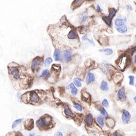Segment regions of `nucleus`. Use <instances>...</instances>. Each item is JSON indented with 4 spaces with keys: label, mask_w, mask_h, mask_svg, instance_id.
<instances>
[{
    "label": "nucleus",
    "mask_w": 136,
    "mask_h": 136,
    "mask_svg": "<svg viewBox=\"0 0 136 136\" xmlns=\"http://www.w3.org/2000/svg\"><path fill=\"white\" fill-rule=\"evenodd\" d=\"M94 122L93 117L92 114H88L86 116L85 118V122L86 125H87L88 127H90L93 125Z\"/></svg>",
    "instance_id": "9b49d317"
},
{
    "label": "nucleus",
    "mask_w": 136,
    "mask_h": 136,
    "mask_svg": "<svg viewBox=\"0 0 136 136\" xmlns=\"http://www.w3.org/2000/svg\"><path fill=\"white\" fill-rule=\"evenodd\" d=\"M117 98L121 102H123L127 99V96H126L125 90L123 87L120 88V89L118 90L117 91Z\"/></svg>",
    "instance_id": "0eeeda50"
},
{
    "label": "nucleus",
    "mask_w": 136,
    "mask_h": 136,
    "mask_svg": "<svg viewBox=\"0 0 136 136\" xmlns=\"http://www.w3.org/2000/svg\"><path fill=\"white\" fill-rule=\"evenodd\" d=\"M53 56L55 61H58L60 60V50L58 49H55V52H54Z\"/></svg>",
    "instance_id": "cd10ccee"
},
{
    "label": "nucleus",
    "mask_w": 136,
    "mask_h": 136,
    "mask_svg": "<svg viewBox=\"0 0 136 136\" xmlns=\"http://www.w3.org/2000/svg\"><path fill=\"white\" fill-rule=\"evenodd\" d=\"M55 136H63V134H62V133L61 132L58 131L55 133Z\"/></svg>",
    "instance_id": "58836bf2"
},
{
    "label": "nucleus",
    "mask_w": 136,
    "mask_h": 136,
    "mask_svg": "<svg viewBox=\"0 0 136 136\" xmlns=\"http://www.w3.org/2000/svg\"><path fill=\"white\" fill-rule=\"evenodd\" d=\"M97 109H98V110L100 112V113H101V114L102 115V116L105 117H108V112L106 111V110L105 109V108H104L103 106L98 105V106H97Z\"/></svg>",
    "instance_id": "4468645a"
},
{
    "label": "nucleus",
    "mask_w": 136,
    "mask_h": 136,
    "mask_svg": "<svg viewBox=\"0 0 136 136\" xmlns=\"http://www.w3.org/2000/svg\"><path fill=\"white\" fill-rule=\"evenodd\" d=\"M99 52L101 53H105L106 55L108 56H110V55H113V50L112 48H103V49H100Z\"/></svg>",
    "instance_id": "dca6fc26"
},
{
    "label": "nucleus",
    "mask_w": 136,
    "mask_h": 136,
    "mask_svg": "<svg viewBox=\"0 0 136 136\" xmlns=\"http://www.w3.org/2000/svg\"><path fill=\"white\" fill-rule=\"evenodd\" d=\"M72 54H73V52L71 50L68 49L64 50V58L65 61L66 62H70L72 59Z\"/></svg>",
    "instance_id": "1a4fd4ad"
},
{
    "label": "nucleus",
    "mask_w": 136,
    "mask_h": 136,
    "mask_svg": "<svg viewBox=\"0 0 136 136\" xmlns=\"http://www.w3.org/2000/svg\"><path fill=\"white\" fill-rule=\"evenodd\" d=\"M50 76V73L48 70H44L41 73V75L40 76L41 77H44V79H47L49 78V77Z\"/></svg>",
    "instance_id": "a878e982"
},
{
    "label": "nucleus",
    "mask_w": 136,
    "mask_h": 136,
    "mask_svg": "<svg viewBox=\"0 0 136 136\" xmlns=\"http://www.w3.org/2000/svg\"><path fill=\"white\" fill-rule=\"evenodd\" d=\"M23 119H17V120H15V121L13 122V124H12V128H14L17 127L19 123H21V122L23 121Z\"/></svg>",
    "instance_id": "7c9ffc66"
},
{
    "label": "nucleus",
    "mask_w": 136,
    "mask_h": 136,
    "mask_svg": "<svg viewBox=\"0 0 136 136\" xmlns=\"http://www.w3.org/2000/svg\"><path fill=\"white\" fill-rule=\"evenodd\" d=\"M126 9H127L128 11H131L133 10V7L131 5H127L126 6Z\"/></svg>",
    "instance_id": "4c0bfd02"
},
{
    "label": "nucleus",
    "mask_w": 136,
    "mask_h": 136,
    "mask_svg": "<svg viewBox=\"0 0 136 136\" xmlns=\"http://www.w3.org/2000/svg\"><path fill=\"white\" fill-rule=\"evenodd\" d=\"M117 10L116 9H111L109 10V13H108V17L109 18L111 19H113L114 18V16H116V13H117Z\"/></svg>",
    "instance_id": "393cba45"
},
{
    "label": "nucleus",
    "mask_w": 136,
    "mask_h": 136,
    "mask_svg": "<svg viewBox=\"0 0 136 136\" xmlns=\"http://www.w3.org/2000/svg\"><path fill=\"white\" fill-rule=\"evenodd\" d=\"M88 19V15L87 13H83L79 16V20L81 23H84L87 21Z\"/></svg>",
    "instance_id": "aec40b11"
},
{
    "label": "nucleus",
    "mask_w": 136,
    "mask_h": 136,
    "mask_svg": "<svg viewBox=\"0 0 136 136\" xmlns=\"http://www.w3.org/2000/svg\"><path fill=\"white\" fill-rule=\"evenodd\" d=\"M131 115L130 112L127 110H123L122 114V121L123 123H128L130 122Z\"/></svg>",
    "instance_id": "423d86ee"
},
{
    "label": "nucleus",
    "mask_w": 136,
    "mask_h": 136,
    "mask_svg": "<svg viewBox=\"0 0 136 136\" xmlns=\"http://www.w3.org/2000/svg\"><path fill=\"white\" fill-rule=\"evenodd\" d=\"M64 113L66 116L67 117H73V113L71 109L67 105H65L64 106Z\"/></svg>",
    "instance_id": "f3484780"
},
{
    "label": "nucleus",
    "mask_w": 136,
    "mask_h": 136,
    "mask_svg": "<svg viewBox=\"0 0 136 136\" xmlns=\"http://www.w3.org/2000/svg\"><path fill=\"white\" fill-rule=\"evenodd\" d=\"M52 71L53 73H59L61 71V65L53 64L52 67Z\"/></svg>",
    "instance_id": "5701e85b"
},
{
    "label": "nucleus",
    "mask_w": 136,
    "mask_h": 136,
    "mask_svg": "<svg viewBox=\"0 0 136 136\" xmlns=\"http://www.w3.org/2000/svg\"><path fill=\"white\" fill-rule=\"evenodd\" d=\"M94 80H95V76H94L93 73H91V72L88 73L87 77H86V83H87V84L89 85L91 83L94 82Z\"/></svg>",
    "instance_id": "f8f14e48"
},
{
    "label": "nucleus",
    "mask_w": 136,
    "mask_h": 136,
    "mask_svg": "<svg viewBox=\"0 0 136 136\" xmlns=\"http://www.w3.org/2000/svg\"><path fill=\"white\" fill-rule=\"evenodd\" d=\"M28 136H33V134H29V135Z\"/></svg>",
    "instance_id": "79ce46f5"
},
{
    "label": "nucleus",
    "mask_w": 136,
    "mask_h": 136,
    "mask_svg": "<svg viewBox=\"0 0 136 136\" xmlns=\"http://www.w3.org/2000/svg\"><path fill=\"white\" fill-rule=\"evenodd\" d=\"M101 88L104 91H107L109 90V86L107 82L105 80H102L101 84Z\"/></svg>",
    "instance_id": "412c9836"
},
{
    "label": "nucleus",
    "mask_w": 136,
    "mask_h": 136,
    "mask_svg": "<svg viewBox=\"0 0 136 136\" xmlns=\"http://www.w3.org/2000/svg\"><path fill=\"white\" fill-rule=\"evenodd\" d=\"M73 105H74V108H75L76 110L78 111H80V112L82 111L83 108H82V106L80 105V104L74 102V103H73Z\"/></svg>",
    "instance_id": "c756f323"
},
{
    "label": "nucleus",
    "mask_w": 136,
    "mask_h": 136,
    "mask_svg": "<svg viewBox=\"0 0 136 136\" xmlns=\"http://www.w3.org/2000/svg\"><path fill=\"white\" fill-rule=\"evenodd\" d=\"M102 19L103 20V21L105 22V24L108 26H112V19H111L109 17L107 16H102Z\"/></svg>",
    "instance_id": "b1692460"
},
{
    "label": "nucleus",
    "mask_w": 136,
    "mask_h": 136,
    "mask_svg": "<svg viewBox=\"0 0 136 136\" xmlns=\"http://www.w3.org/2000/svg\"><path fill=\"white\" fill-rule=\"evenodd\" d=\"M73 84L75 85L77 87H82V83H81V79L79 78H75L73 80Z\"/></svg>",
    "instance_id": "c85d7f7f"
},
{
    "label": "nucleus",
    "mask_w": 136,
    "mask_h": 136,
    "mask_svg": "<svg viewBox=\"0 0 136 136\" xmlns=\"http://www.w3.org/2000/svg\"><path fill=\"white\" fill-rule=\"evenodd\" d=\"M7 67L10 79L15 89H27L31 86L33 77L24 66L12 62L9 63Z\"/></svg>",
    "instance_id": "f257e3e1"
},
{
    "label": "nucleus",
    "mask_w": 136,
    "mask_h": 136,
    "mask_svg": "<svg viewBox=\"0 0 136 136\" xmlns=\"http://www.w3.org/2000/svg\"><path fill=\"white\" fill-rule=\"evenodd\" d=\"M106 125L109 128H113L115 126V121L113 119L110 117H108L106 120Z\"/></svg>",
    "instance_id": "6ab92c4d"
},
{
    "label": "nucleus",
    "mask_w": 136,
    "mask_h": 136,
    "mask_svg": "<svg viewBox=\"0 0 136 136\" xmlns=\"http://www.w3.org/2000/svg\"><path fill=\"white\" fill-rule=\"evenodd\" d=\"M37 127L41 129H47L53 127L52 118L48 115H45L36 122Z\"/></svg>",
    "instance_id": "7ed1b4c3"
},
{
    "label": "nucleus",
    "mask_w": 136,
    "mask_h": 136,
    "mask_svg": "<svg viewBox=\"0 0 136 136\" xmlns=\"http://www.w3.org/2000/svg\"><path fill=\"white\" fill-rule=\"evenodd\" d=\"M53 59L51 58H47V59H45V61L44 62V65L45 67H47L49 66L51 63L52 62Z\"/></svg>",
    "instance_id": "2f4dec72"
},
{
    "label": "nucleus",
    "mask_w": 136,
    "mask_h": 136,
    "mask_svg": "<svg viewBox=\"0 0 136 136\" xmlns=\"http://www.w3.org/2000/svg\"><path fill=\"white\" fill-rule=\"evenodd\" d=\"M99 66H100V68H101V70H102V71H103V73L106 74H109V72H110L112 70L111 66L110 64H109V63L105 62H105H102V63L100 64Z\"/></svg>",
    "instance_id": "39448f33"
},
{
    "label": "nucleus",
    "mask_w": 136,
    "mask_h": 136,
    "mask_svg": "<svg viewBox=\"0 0 136 136\" xmlns=\"http://www.w3.org/2000/svg\"></svg>",
    "instance_id": "49530a36"
},
{
    "label": "nucleus",
    "mask_w": 136,
    "mask_h": 136,
    "mask_svg": "<svg viewBox=\"0 0 136 136\" xmlns=\"http://www.w3.org/2000/svg\"><path fill=\"white\" fill-rule=\"evenodd\" d=\"M134 64H136V55H135V56H134Z\"/></svg>",
    "instance_id": "ea45409f"
},
{
    "label": "nucleus",
    "mask_w": 136,
    "mask_h": 136,
    "mask_svg": "<svg viewBox=\"0 0 136 136\" xmlns=\"http://www.w3.org/2000/svg\"><path fill=\"white\" fill-rule=\"evenodd\" d=\"M101 136H105V135H101Z\"/></svg>",
    "instance_id": "37998d69"
},
{
    "label": "nucleus",
    "mask_w": 136,
    "mask_h": 136,
    "mask_svg": "<svg viewBox=\"0 0 136 136\" xmlns=\"http://www.w3.org/2000/svg\"><path fill=\"white\" fill-rule=\"evenodd\" d=\"M129 84L131 86L134 85V80H135V77H134V76L131 75L129 76Z\"/></svg>",
    "instance_id": "473e14b6"
},
{
    "label": "nucleus",
    "mask_w": 136,
    "mask_h": 136,
    "mask_svg": "<svg viewBox=\"0 0 136 136\" xmlns=\"http://www.w3.org/2000/svg\"><path fill=\"white\" fill-rule=\"evenodd\" d=\"M96 9H97V11H98V12H99V13H102V12H103V10L101 7V6H100L99 5H97Z\"/></svg>",
    "instance_id": "e433bc0d"
},
{
    "label": "nucleus",
    "mask_w": 136,
    "mask_h": 136,
    "mask_svg": "<svg viewBox=\"0 0 136 136\" xmlns=\"http://www.w3.org/2000/svg\"><path fill=\"white\" fill-rule=\"evenodd\" d=\"M134 102H135V103H136V101H134Z\"/></svg>",
    "instance_id": "c03bdc74"
},
{
    "label": "nucleus",
    "mask_w": 136,
    "mask_h": 136,
    "mask_svg": "<svg viewBox=\"0 0 136 136\" xmlns=\"http://www.w3.org/2000/svg\"><path fill=\"white\" fill-rule=\"evenodd\" d=\"M24 125L27 130H31L34 127V122L32 119H27L24 122Z\"/></svg>",
    "instance_id": "9d476101"
},
{
    "label": "nucleus",
    "mask_w": 136,
    "mask_h": 136,
    "mask_svg": "<svg viewBox=\"0 0 136 136\" xmlns=\"http://www.w3.org/2000/svg\"><path fill=\"white\" fill-rule=\"evenodd\" d=\"M102 104L104 107L108 108V107H109V102H108V101L107 99H104L103 101H102Z\"/></svg>",
    "instance_id": "f704fd0d"
},
{
    "label": "nucleus",
    "mask_w": 136,
    "mask_h": 136,
    "mask_svg": "<svg viewBox=\"0 0 136 136\" xmlns=\"http://www.w3.org/2000/svg\"><path fill=\"white\" fill-rule=\"evenodd\" d=\"M110 136H123V134H122L120 133H119V132L116 131L114 132V133H112Z\"/></svg>",
    "instance_id": "c9c22d12"
},
{
    "label": "nucleus",
    "mask_w": 136,
    "mask_h": 136,
    "mask_svg": "<svg viewBox=\"0 0 136 136\" xmlns=\"http://www.w3.org/2000/svg\"><path fill=\"white\" fill-rule=\"evenodd\" d=\"M90 95L88 92L85 91H82V100L85 101H88V99H90Z\"/></svg>",
    "instance_id": "bb28decb"
},
{
    "label": "nucleus",
    "mask_w": 136,
    "mask_h": 136,
    "mask_svg": "<svg viewBox=\"0 0 136 136\" xmlns=\"http://www.w3.org/2000/svg\"><path fill=\"white\" fill-rule=\"evenodd\" d=\"M127 22V19L126 18H119L115 19L114 24L117 27H121L122 26H124L126 24Z\"/></svg>",
    "instance_id": "6e6552de"
},
{
    "label": "nucleus",
    "mask_w": 136,
    "mask_h": 136,
    "mask_svg": "<svg viewBox=\"0 0 136 136\" xmlns=\"http://www.w3.org/2000/svg\"><path fill=\"white\" fill-rule=\"evenodd\" d=\"M134 52H136V46L134 47Z\"/></svg>",
    "instance_id": "a19ab883"
},
{
    "label": "nucleus",
    "mask_w": 136,
    "mask_h": 136,
    "mask_svg": "<svg viewBox=\"0 0 136 136\" xmlns=\"http://www.w3.org/2000/svg\"><path fill=\"white\" fill-rule=\"evenodd\" d=\"M43 61L44 58L42 56H36L33 59L31 62V70L33 73H35L39 70Z\"/></svg>",
    "instance_id": "20e7f679"
},
{
    "label": "nucleus",
    "mask_w": 136,
    "mask_h": 136,
    "mask_svg": "<svg viewBox=\"0 0 136 136\" xmlns=\"http://www.w3.org/2000/svg\"><path fill=\"white\" fill-rule=\"evenodd\" d=\"M68 87V89L71 90V94H73V95L76 96V94H77V93H78V90H77V88L76 87L75 85L73 84V83H71Z\"/></svg>",
    "instance_id": "2eb2a0df"
},
{
    "label": "nucleus",
    "mask_w": 136,
    "mask_h": 136,
    "mask_svg": "<svg viewBox=\"0 0 136 136\" xmlns=\"http://www.w3.org/2000/svg\"><path fill=\"white\" fill-rule=\"evenodd\" d=\"M7 136H23V135L19 132H12L9 133Z\"/></svg>",
    "instance_id": "72a5a7b5"
},
{
    "label": "nucleus",
    "mask_w": 136,
    "mask_h": 136,
    "mask_svg": "<svg viewBox=\"0 0 136 136\" xmlns=\"http://www.w3.org/2000/svg\"><path fill=\"white\" fill-rule=\"evenodd\" d=\"M96 122L101 127H103L105 126V121H104V119L102 117V116H98L96 117Z\"/></svg>",
    "instance_id": "4be33fe9"
},
{
    "label": "nucleus",
    "mask_w": 136,
    "mask_h": 136,
    "mask_svg": "<svg viewBox=\"0 0 136 136\" xmlns=\"http://www.w3.org/2000/svg\"><path fill=\"white\" fill-rule=\"evenodd\" d=\"M84 1V0H74L73 2V3H72L71 7L73 10L77 9V8H78L79 7H80V5L82 4Z\"/></svg>",
    "instance_id": "ddd939ff"
},
{
    "label": "nucleus",
    "mask_w": 136,
    "mask_h": 136,
    "mask_svg": "<svg viewBox=\"0 0 136 136\" xmlns=\"http://www.w3.org/2000/svg\"><path fill=\"white\" fill-rule=\"evenodd\" d=\"M47 99V94L43 90H32L23 94L21 96L22 102L31 105H40L44 103Z\"/></svg>",
    "instance_id": "f03ea898"
},
{
    "label": "nucleus",
    "mask_w": 136,
    "mask_h": 136,
    "mask_svg": "<svg viewBox=\"0 0 136 136\" xmlns=\"http://www.w3.org/2000/svg\"><path fill=\"white\" fill-rule=\"evenodd\" d=\"M86 136L85 135H83V136Z\"/></svg>",
    "instance_id": "a18cd8bd"
},
{
    "label": "nucleus",
    "mask_w": 136,
    "mask_h": 136,
    "mask_svg": "<svg viewBox=\"0 0 136 136\" xmlns=\"http://www.w3.org/2000/svg\"><path fill=\"white\" fill-rule=\"evenodd\" d=\"M128 26L126 24L124 25V26H121V27H117V29H116V30H117L118 32L122 33V34H125V33H127L128 32Z\"/></svg>",
    "instance_id": "a211bd4d"
}]
</instances>
